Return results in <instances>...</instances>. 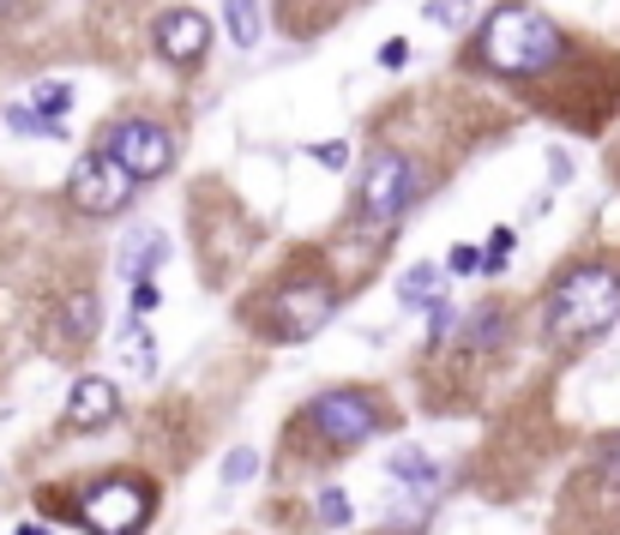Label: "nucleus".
<instances>
[{
  "instance_id": "obj_14",
  "label": "nucleus",
  "mask_w": 620,
  "mask_h": 535,
  "mask_svg": "<svg viewBox=\"0 0 620 535\" xmlns=\"http://www.w3.org/2000/svg\"><path fill=\"white\" fill-rule=\"evenodd\" d=\"M224 19H229V37L242 42V49L259 42V0H224Z\"/></svg>"
},
{
  "instance_id": "obj_10",
  "label": "nucleus",
  "mask_w": 620,
  "mask_h": 535,
  "mask_svg": "<svg viewBox=\"0 0 620 535\" xmlns=\"http://www.w3.org/2000/svg\"><path fill=\"white\" fill-rule=\"evenodd\" d=\"M115 415H121V392H115V379H79L67 392V422L72 427H109Z\"/></svg>"
},
{
  "instance_id": "obj_8",
  "label": "nucleus",
  "mask_w": 620,
  "mask_h": 535,
  "mask_svg": "<svg viewBox=\"0 0 620 535\" xmlns=\"http://www.w3.org/2000/svg\"><path fill=\"white\" fill-rule=\"evenodd\" d=\"M314 427H319V439H332V445H362L380 427L374 397L367 392H326L314 404Z\"/></svg>"
},
{
  "instance_id": "obj_3",
  "label": "nucleus",
  "mask_w": 620,
  "mask_h": 535,
  "mask_svg": "<svg viewBox=\"0 0 620 535\" xmlns=\"http://www.w3.org/2000/svg\"><path fill=\"white\" fill-rule=\"evenodd\" d=\"M102 157L139 187V181H157V175L175 162V139L164 127H151V121H115L109 132H102Z\"/></svg>"
},
{
  "instance_id": "obj_13",
  "label": "nucleus",
  "mask_w": 620,
  "mask_h": 535,
  "mask_svg": "<svg viewBox=\"0 0 620 535\" xmlns=\"http://www.w3.org/2000/svg\"><path fill=\"white\" fill-rule=\"evenodd\" d=\"M397 301L404 307H434L440 301V271L434 265H416V271L397 277Z\"/></svg>"
},
{
  "instance_id": "obj_18",
  "label": "nucleus",
  "mask_w": 620,
  "mask_h": 535,
  "mask_svg": "<svg viewBox=\"0 0 620 535\" xmlns=\"http://www.w3.org/2000/svg\"><path fill=\"white\" fill-rule=\"evenodd\" d=\"M67 102H72V91H67V85H55V79H49V85H37V91H31V109H37V115H49V121L67 109Z\"/></svg>"
},
{
  "instance_id": "obj_11",
  "label": "nucleus",
  "mask_w": 620,
  "mask_h": 535,
  "mask_svg": "<svg viewBox=\"0 0 620 535\" xmlns=\"http://www.w3.org/2000/svg\"><path fill=\"white\" fill-rule=\"evenodd\" d=\"M169 241L157 229H127V247H121V277H132V284H151V271L164 265Z\"/></svg>"
},
{
  "instance_id": "obj_25",
  "label": "nucleus",
  "mask_w": 620,
  "mask_h": 535,
  "mask_svg": "<svg viewBox=\"0 0 620 535\" xmlns=\"http://www.w3.org/2000/svg\"><path fill=\"white\" fill-rule=\"evenodd\" d=\"M404 55H410V49H404V42H397V37H392V42H386V49H380V67H404Z\"/></svg>"
},
{
  "instance_id": "obj_9",
  "label": "nucleus",
  "mask_w": 620,
  "mask_h": 535,
  "mask_svg": "<svg viewBox=\"0 0 620 535\" xmlns=\"http://www.w3.org/2000/svg\"><path fill=\"white\" fill-rule=\"evenodd\" d=\"M205 49H211V19H205V12L175 7V12L157 19V55H164V61L187 67V61H199Z\"/></svg>"
},
{
  "instance_id": "obj_21",
  "label": "nucleus",
  "mask_w": 620,
  "mask_h": 535,
  "mask_svg": "<svg viewBox=\"0 0 620 535\" xmlns=\"http://www.w3.org/2000/svg\"><path fill=\"white\" fill-rule=\"evenodd\" d=\"M446 265H452V271H457V277H470V271H482V252H476V247H464V241H457Z\"/></svg>"
},
{
  "instance_id": "obj_16",
  "label": "nucleus",
  "mask_w": 620,
  "mask_h": 535,
  "mask_svg": "<svg viewBox=\"0 0 620 535\" xmlns=\"http://www.w3.org/2000/svg\"><path fill=\"white\" fill-rule=\"evenodd\" d=\"M422 19H434V24H446V31H457L464 19H476V0H427Z\"/></svg>"
},
{
  "instance_id": "obj_17",
  "label": "nucleus",
  "mask_w": 620,
  "mask_h": 535,
  "mask_svg": "<svg viewBox=\"0 0 620 535\" xmlns=\"http://www.w3.org/2000/svg\"><path fill=\"white\" fill-rule=\"evenodd\" d=\"M392 475H404V482H422V487H434V464H427V457H416V452H397L392 457Z\"/></svg>"
},
{
  "instance_id": "obj_22",
  "label": "nucleus",
  "mask_w": 620,
  "mask_h": 535,
  "mask_svg": "<svg viewBox=\"0 0 620 535\" xmlns=\"http://www.w3.org/2000/svg\"><path fill=\"white\" fill-rule=\"evenodd\" d=\"M314 157H319V162H326V169H344L350 145H344V139H326V145H314Z\"/></svg>"
},
{
  "instance_id": "obj_1",
  "label": "nucleus",
  "mask_w": 620,
  "mask_h": 535,
  "mask_svg": "<svg viewBox=\"0 0 620 535\" xmlns=\"http://www.w3.org/2000/svg\"><path fill=\"white\" fill-rule=\"evenodd\" d=\"M620 319V271L609 265H579L549 295V337L554 344H584Z\"/></svg>"
},
{
  "instance_id": "obj_19",
  "label": "nucleus",
  "mask_w": 620,
  "mask_h": 535,
  "mask_svg": "<svg viewBox=\"0 0 620 535\" xmlns=\"http://www.w3.org/2000/svg\"><path fill=\"white\" fill-rule=\"evenodd\" d=\"M254 469H259V452H247V445H242V452H229V457H224V482H229V487L254 482Z\"/></svg>"
},
{
  "instance_id": "obj_26",
  "label": "nucleus",
  "mask_w": 620,
  "mask_h": 535,
  "mask_svg": "<svg viewBox=\"0 0 620 535\" xmlns=\"http://www.w3.org/2000/svg\"><path fill=\"white\" fill-rule=\"evenodd\" d=\"M609 475H614V482H620V434L609 439Z\"/></svg>"
},
{
  "instance_id": "obj_6",
  "label": "nucleus",
  "mask_w": 620,
  "mask_h": 535,
  "mask_svg": "<svg viewBox=\"0 0 620 535\" xmlns=\"http://www.w3.org/2000/svg\"><path fill=\"white\" fill-rule=\"evenodd\" d=\"M332 319V284H284L272 295V337H314L319 325Z\"/></svg>"
},
{
  "instance_id": "obj_4",
  "label": "nucleus",
  "mask_w": 620,
  "mask_h": 535,
  "mask_svg": "<svg viewBox=\"0 0 620 535\" xmlns=\"http://www.w3.org/2000/svg\"><path fill=\"white\" fill-rule=\"evenodd\" d=\"M145 517H151V487L145 482H127V475H115V482H102L85 494L79 505V524L91 535H139Z\"/></svg>"
},
{
  "instance_id": "obj_23",
  "label": "nucleus",
  "mask_w": 620,
  "mask_h": 535,
  "mask_svg": "<svg viewBox=\"0 0 620 535\" xmlns=\"http://www.w3.org/2000/svg\"><path fill=\"white\" fill-rule=\"evenodd\" d=\"M127 349H132V367H139V374H151V367H157V361H151V344H145V331H132Z\"/></svg>"
},
{
  "instance_id": "obj_12",
  "label": "nucleus",
  "mask_w": 620,
  "mask_h": 535,
  "mask_svg": "<svg viewBox=\"0 0 620 535\" xmlns=\"http://www.w3.org/2000/svg\"><path fill=\"white\" fill-rule=\"evenodd\" d=\"M97 337V295H79V301H67V314H61V344H91Z\"/></svg>"
},
{
  "instance_id": "obj_2",
  "label": "nucleus",
  "mask_w": 620,
  "mask_h": 535,
  "mask_svg": "<svg viewBox=\"0 0 620 535\" xmlns=\"http://www.w3.org/2000/svg\"><path fill=\"white\" fill-rule=\"evenodd\" d=\"M482 61L494 72H549L560 61V31L542 19L537 7H500L489 24H482Z\"/></svg>"
},
{
  "instance_id": "obj_7",
  "label": "nucleus",
  "mask_w": 620,
  "mask_h": 535,
  "mask_svg": "<svg viewBox=\"0 0 620 535\" xmlns=\"http://www.w3.org/2000/svg\"><path fill=\"white\" fill-rule=\"evenodd\" d=\"M127 199H132V181L102 151H91L72 169V205L85 217H115V211H127Z\"/></svg>"
},
{
  "instance_id": "obj_24",
  "label": "nucleus",
  "mask_w": 620,
  "mask_h": 535,
  "mask_svg": "<svg viewBox=\"0 0 620 535\" xmlns=\"http://www.w3.org/2000/svg\"><path fill=\"white\" fill-rule=\"evenodd\" d=\"M151 307H157V289H151V284H132V314L145 319V314H151Z\"/></svg>"
},
{
  "instance_id": "obj_15",
  "label": "nucleus",
  "mask_w": 620,
  "mask_h": 535,
  "mask_svg": "<svg viewBox=\"0 0 620 535\" xmlns=\"http://www.w3.org/2000/svg\"><path fill=\"white\" fill-rule=\"evenodd\" d=\"M7 127H12V132H37V139H61V121H49V115H37L31 102H19V109H7Z\"/></svg>"
},
{
  "instance_id": "obj_27",
  "label": "nucleus",
  "mask_w": 620,
  "mask_h": 535,
  "mask_svg": "<svg viewBox=\"0 0 620 535\" xmlns=\"http://www.w3.org/2000/svg\"><path fill=\"white\" fill-rule=\"evenodd\" d=\"M19 535H49V524H19Z\"/></svg>"
},
{
  "instance_id": "obj_20",
  "label": "nucleus",
  "mask_w": 620,
  "mask_h": 535,
  "mask_svg": "<svg viewBox=\"0 0 620 535\" xmlns=\"http://www.w3.org/2000/svg\"><path fill=\"white\" fill-rule=\"evenodd\" d=\"M319 524H326V529H344V524H350V499L337 494V487H326V494H319Z\"/></svg>"
},
{
  "instance_id": "obj_5",
  "label": "nucleus",
  "mask_w": 620,
  "mask_h": 535,
  "mask_svg": "<svg viewBox=\"0 0 620 535\" xmlns=\"http://www.w3.org/2000/svg\"><path fill=\"white\" fill-rule=\"evenodd\" d=\"M410 199H416V175H410V162L397 157V151L367 157V175H362V217L380 222V229H392V222L410 211Z\"/></svg>"
}]
</instances>
